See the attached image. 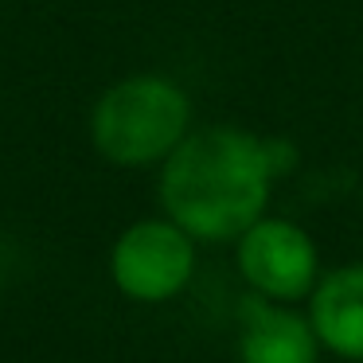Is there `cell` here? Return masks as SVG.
Listing matches in <instances>:
<instances>
[{
  "label": "cell",
  "instance_id": "obj_1",
  "mask_svg": "<svg viewBox=\"0 0 363 363\" xmlns=\"http://www.w3.org/2000/svg\"><path fill=\"white\" fill-rule=\"evenodd\" d=\"M297 164L281 137L242 125H196L157 168L160 211L196 242H235L269 211L274 184Z\"/></svg>",
  "mask_w": 363,
  "mask_h": 363
},
{
  "label": "cell",
  "instance_id": "obj_2",
  "mask_svg": "<svg viewBox=\"0 0 363 363\" xmlns=\"http://www.w3.org/2000/svg\"><path fill=\"white\" fill-rule=\"evenodd\" d=\"M90 145L113 168H160L196 129L191 94L172 74L141 71L110 82L90 106Z\"/></svg>",
  "mask_w": 363,
  "mask_h": 363
},
{
  "label": "cell",
  "instance_id": "obj_3",
  "mask_svg": "<svg viewBox=\"0 0 363 363\" xmlns=\"http://www.w3.org/2000/svg\"><path fill=\"white\" fill-rule=\"evenodd\" d=\"M199 242L164 211L137 219L110 246V281L137 305L176 301L196 277Z\"/></svg>",
  "mask_w": 363,
  "mask_h": 363
},
{
  "label": "cell",
  "instance_id": "obj_4",
  "mask_svg": "<svg viewBox=\"0 0 363 363\" xmlns=\"http://www.w3.org/2000/svg\"><path fill=\"white\" fill-rule=\"evenodd\" d=\"M235 269L246 293L281 305H305L324 274L320 246L301 223L285 215H262L235 238Z\"/></svg>",
  "mask_w": 363,
  "mask_h": 363
},
{
  "label": "cell",
  "instance_id": "obj_5",
  "mask_svg": "<svg viewBox=\"0 0 363 363\" xmlns=\"http://www.w3.org/2000/svg\"><path fill=\"white\" fill-rule=\"evenodd\" d=\"M238 363H320L324 347L305 308L246 293L235 332Z\"/></svg>",
  "mask_w": 363,
  "mask_h": 363
},
{
  "label": "cell",
  "instance_id": "obj_6",
  "mask_svg": "<svg viewBox=\"0 0 363 363\" xmlns=\"http://www.w3.org/2000/svg\"><path fill=\"white\" fill-rule=\"evenodd\" d=\"M305 313L324 352L344 363H363V262L324 269L305 301Z\"/></svg>",
  "mask_w": 363,
  "mask_h": 363
}]
</instances>
